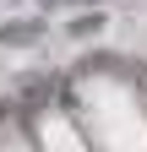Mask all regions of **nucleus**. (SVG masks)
I'll list each match as a JSON object with an SVG mask.
<instances>
[{
    "instance_id": "obj_2",
    "label": "nucleus",
    "mask_w": 147,
    "mask_h": 152,
    "mask_svg": "<svg viewBox=\"0 0 147 152\" xmlns=\"http://www.w3.org/2000/svg\"><path fill=\"white\" fill-rule=\"evenodd\" d=\"M71 33H76V38H93V33H98V16H82V22H71Z\"/></svg>"
},
{
    "instance_id": "obj_1",
    "label": "nucleus",
    "mask_w": 147,
    "mask_h": 152,
    "mask_svg": "<svg viewBox=\"0 0 147 152\" xmlns=\"http://www.w3.org/2000/svg\"><path fill=\"white\" fill-rule=\"evenodd\" d=\"M0 38L6 44H33L38 38V22H11V27H0Z\"/></svg>"
}]
</instances>
